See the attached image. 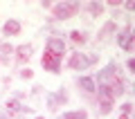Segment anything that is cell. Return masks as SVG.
Masks as SVG:
<instances>
[{
    "label": "cell",
    "mask_w": 135,
    "mask_h": 119,
    "mask_svg": "<svg viewBox=\"0 0 135 119\" xmlns=\"http://www.w3.org/2000/svg\"><path fill=\"white\" fill-rule=\"evenodd\" d=\"M81 86L86 88L88 92H92V90H95V83H92V79H81Z\"/></svg>",
    "instance_id": "7"
},
{
    "label": "cell",
    "mask_w": 135,
    "mask_h": 119,
    "mask_svg": "<svg viewBox=\"0 0 135 119\" xmlns=\"http://www.w3.org/2000/svg\"><path fill=\"white\" fill-rule=\"evenodd\" d=\"M81 38H83V36H81L79 32H72V41H81Z\"/></svg>",
    "instance_id": "9"
},
{
    "label": "cell",
    "mask_w": 135,
    "mask_h": 119,
    "mask_svg": "<svg viewBox=\"0 0 135 119\" xmlns=\"http://www.w3.org/2000/svg\"><path fill=\"white\" fill-rule=\"evenodd\" d=\"M47 49H52V52H56V54H63V41H59V38H50V47Z\"/></svg>",
    "instance_id": "3"
},
{
    "label": "cell",
    "mask_w": 135,
    "mask_h": 119,
    "mask_svg": "<svg viewBox=\"0 0 135 119\" xmlns=\"http://www.w3.org/2000/svg\"><path fill=\"white\" fill-rule=\"evenodd\" d=\"M70 65H72V67H83V65H86V58H83V56H79V54H77V56H72Z\"/></svg>",
    "instance_id": "5"
},
{
    "label": "cell",
    "mask_w": 135,
    "mask_h": 119,
    "mask_svg": "<svg viewBox=\"0 0 135 119\" xmlns=\"http://www.w3.org/2000/svg\"><path fill=\"white\" fill-rule=\"evenodd\" d=\"M77 9H79L77 2H70V5H59V7H54V16H56V18H68V16H72Z\"/></svg>",
    "instance_id": "2"
},
{
    "label": "cell",
    "mask_w": 135,
    "mask_h": 119,
    "mask_svg": "<svg viewBox=\"0 0 135 119\" xmlns=\"http://www.w3.org/2000/svg\"><path fill=\"white\" fill-rule=\"evenodd\" d=\"M18 29H20V25L16 23V20H9V23L5 25V32L7 34H18Z\"/></svg>",
    "instance_id": "4"
},
{
    "label": "cell",
    "mask_w": 135,
    "mask_h": 119,
    "mask_svg": "<svg viewBox=\"0 0 135 119\" xmlns=\"http://www.w3.org/2000/svg\"><path fill=\"white\" fill-rule=\"evenodd\" d=\"M59 63H61V54L52 52V49H45V56H43V65L47 67V70H59Z\"/></svg>",
    "instance_id": "1"
},
{
    "label": "cell",
    "mask_w": 135,
    "mask_h": 119,
    "mask_svg": "<svg viewBox=\"0 0 135 119\" xmlns=\"http://www.w3.org/2000/svg\"><path fill=\"white\" fill-rule=\"evenodd\" d=\"M29 56V47H18V58H25Z\"/></svg>",
    "instance_id": "8"
},
{
    "label": "cell",
    "mask_w": 135,
    "mask_h": 119,
    "mask_svg": "<svg viewBox=\"0 0 135 119\" xmlns=\"http://www.w3.org/2000/svg\"><path fill=\"white\" fill-rule=\"evenodd\" d=\"M63 119H86V112L83 110H79V112H68Z\"/></svg>",
    "instance_id": "6"
}]
</instances>
